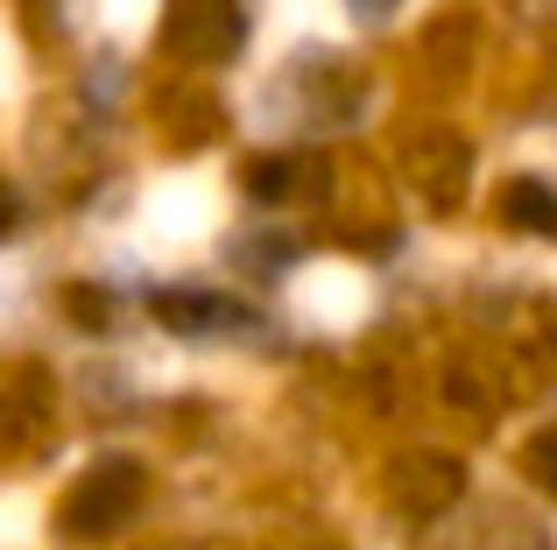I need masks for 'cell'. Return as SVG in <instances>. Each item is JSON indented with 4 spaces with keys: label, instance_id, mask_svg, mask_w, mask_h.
Returning <instances> with one entry per match:
<instances>
[{
    "label": "cell",
    "instance_id": "1",
    "mask_svg": "<svg viewBox=\"0 0 557 550\" xmlns=\"http://www.w3.org/2000/svg\"><path fill=\"white\" fill-rule=\"evenodd\" d=\"M141 487H149V473H141L135 459H99L92 473L71 480L64 509H57V529H64V537H85V543L113 537V529L141 509Z\"/></svg>",
    "mask_w": 557,
    "mask_h": 550
},
{
    "label": "cell",
    "instance_id": "2",
    "mask_svg": "<svg viewBox=\"0 0 557 550\" xmlns=\"http://www.w3.org/2000/svg\"><path fill=\"white\" fill-rule=\"evenodd\" d=\"M240 0H170V50L198 57V64H212V57L240 50Z\"/></svg>",
    "mask_w": 557,
    "mask_h": 550
},
{
    "label": "cell",
    "instance_id": "3",
    "mask_svg": "<svg viewBox=\"0 0 557 550\" xmlns=\"http://www.w3.org/2000/svg\"><path fill=\"white\" fill-rule=\"evenodd\" d=\"M459 487H466V466H459V459H445V452H409V459H395V473H388V495H395V509H403V515L451 509Z\"/></svg>",
    "mask_w": 557,
    "mask_h": 550
},
{
    "label": "cell",
    "instance_id": "4",
    "mask_svg": "<svg viewBox=\"0 0 557 550\" xmlns=\"http://www.w3.org/2000/svg\"><path fill=\"white\" fill-rule=\"evenodd\" d=\"M156 317H163L170 332H212V325H233V303L226 297H205V289H163L156 297Z\"/></svg>",
    "mask_w": 557,
    "mask_h": 550
},
{
    "label": "cell",
    "instance_id": "5",
    "mask_svg": "<svg viewBox=\"0 0 557 550\" xmlns=\"http://www.w3.org/2000/svg\"><path fill=\"white\" fill-rule=\"evenodd\" d=\"M508 220L530 226V234H557V198L544 184H516V191H508Z\"/></svg>",
    "mask_w": 557,
    "mask_h": 550
},
{
    "label": "cell",
    "instance_id": "6",
    "mask_svg": "<svg viewBox=\"0 0 557 550\" xmlns=\"http://www.w3.org/2000/svg\"><path fill=\"white\" fill-rule=\"evenodd\" d=\"M522 466H530V480L544 487V495H557V424H550V430H536V438H530V452H522Z\"/></svg>",
    "mask_w": 557,
    "mask_h": 550
},
{
    "label": "cell",
    "instance_id": "7",
    "mask_svg": "<svg viewBox=\"0 0 557 550\" xmlns=\"http://www.w3.org/2000/svg\"><path fill=\"white\" fill-rule=\"evenodd\" d=\"M247 191H255V198H283L289 191V163H283V155L255 163V170H247Z\"/></svg>",
    "mask_w": 557,
    "mask_h": 550
},
{
    "label": "cell",
    "instance_id": "8",
    "mask_svg": "<svg viewBox=\"0 0 557 550\" xmlns=\"http://www.w3.org/2000/svg\"><path fill=\"white\" fill-rule=\"evenodd\" d=\"M8 226H14V198L0 191V234H8Z\"/></svg>",
    "mask_w": 557,
    "mask_h": 550
}]
</instances>
